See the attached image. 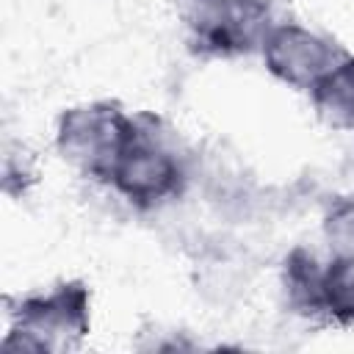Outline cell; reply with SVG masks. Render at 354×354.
<instances>
[{
    "instance_id": "cell-1",
    "label": "cell",
    "mask_w": 354,
    "mask_h": 354,
    "mask_svg": "<svg viewBox=\"0 0 354 354\" xmlns=\"http://www.w3.org/2000/svg\"><path fill=\"white\" fill-rule=\"evenodd\" d=\"M91 332V290L80 279L19 296L8 310L0 348L8 354H55L77 348Z\"/></svg>"
},
{
    "instance_id": "cell-2",
    "label": "cell",
    "mask_w": 354,
    "mask_h": 354,
    "mask_svg": "<svg viewBox=\"0 0 354 354\" xmlns=\"http://www.w3.org/2000/svg\"><path fill=\"white\" fill-rule=\"evenodd\" d=\"M138 130V116L119 102L91 100L69 105L55 122V152L77 174L108 183L113 166L124 155Z\"/></svg>"
},
{
    "instance_id": "cell-3",
    "label": "cell",
    "mask_w": 354,
    "mask_h": 354,
    "mask_svg": "<svg viewBox=\"0 0 354 354\" xmlns=\"http://www.w3.org/2000/svg\"><path fill=\"white\" fill-rule=\"evenodd\" d=\"M188 47L205 58L257 53L271 28L268 0H174Z\"/></svg>"
},
{
    "instance_id": "cell-4",
    "label": "cell",
    "mask_w": 354,
    "mask_h": 354,
    "mask_svg": "<svg viewBox=\"0 0 354 354\" xmlns=\"http://www.w3.org/2000/svg\"><path fill=\"white\" fill-rule=\"evenodd\" d=\"M188 169L177 147L158 133L147 116H138V130L124 155L113 166L105 185L138 210H155L183 194Z\"/></svg>"
},
{
    "instance_id": "cell-5",
    "label": "cell",
    "mask_w": 354,
    "mask_h": 354,
    "mask_svg": "<svg viewBox=\"0 0 354 354\" xmlns=\"http://www.w3.org/2000/svg\"><path fill=\"white\" fill-rule=\"evenodd\" d=\"M266 72L296 91H310L343 50L315 28L296 19H274L257 47Z\"/></svg>"
},
{
    "instance_id": "cell-6",
    "label": "cell",
    "mask_w": 354,
    "mask_h": 354,
    "mask_svg": "<svg viewBox=\"0 0 354 354\" xmlns=\"http://www.w3.org/2000/svg\"><path fill=\"white\" fill-rule=\"evenodd\" d=\"M307 94L321 122L337 130H354V53H343Z\"/></svg>"
},
{
    "instance_id": "cell-7",
    "label": "cell",
    "mask_w": 354,
    "mask_h": 354,
    "mask_svg": "<svg viewBox=\"0 0 354 354\" xmlns=\"http://www.w3.org/2000/svg\"><path fill=\"white\" fill-rule=\"evenodd\" d=\"M313 321L354 326V257L329 254V260L321 263Z\"/></svg>"
},
{
    "instance_id": "cell-8",
    "label": "cell",
    "mask_w": 354,
    "mask_h": 354,
    "mask_svg": "<svg viewBox=\"0 0 354 354\" xmlns=\"http://www.w3.org/2000/svg\"><path fill=\"white\" fill-rule=\"evenodd\" d=\"M321 235L329 254L354 257V194L335 196L321 216Z\"/></svg>"
}]
</instances>
